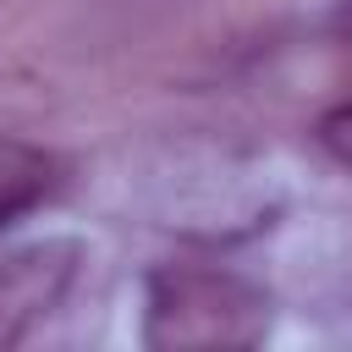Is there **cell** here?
Returning <instances> with one entry per match:
<instances>
[{"label": "cell", "mask_w": 352, "mask_h": 352, "mask_svg": "<svg viewBox=\"0 0 352 352\" xmlns=\"http://www.w3.org/2000/svg\"><path fill=\"white\" fill-rule=\"evenodd\" d=\"M50 187H55V154H44L22 138H0V226L38 209L50 198Z\"/></svg>", "instance_id": "3"}, {"label": "cell", "mask_w": 352, "mask_h": 352, "mask_svg": "<svg viewBox=\"0 0 352 352\" xmlns=\"http://www.w3.org/2000/svg\"><path fill=\"white\" fill-rule=\"evenodd\" d=\"M82 242L77 236H44L0 258V346H16L77 280Z\"/></svg>", "instance_id": "2"}, {"label": "cell", "mask_w": 352, "mask_h": 352, "mask_svg": "<svg viewBox=\"0 0 352 352\" xmlns=\"http://www.w3.org/2000/svg\"><path fill=\"white\" fill-rule=\"evenodd\" d=\"M270 336V292L236 270L160 264L143 280V341L154 352L258 346Z\"/></svg>", "instance_id": "1"}, {"label": "cell", "mask_w": 352, "mask_h": 352, "mask_svg": "<svg viewBox=\"0 0 352 352\" xmlns=\"http://www.w3.org/2000/svg\"><path fill=\"white\" fill-rule=\"evenodd\" d=\"M336 28H341V33H352V0H341V11H336Z\"/></svg>", "instance_id": "5"}, {"label": "cell", "mask_w": 352, "mask_h": 352, "mask_svg": "<svg viewBox=\"0 0 352 352\" xmlns=\"http://www.w3.org/2000/svg\"><path fill=\"white\" fill-rule=\"evenodd\" d=\"M314 138H319V148H324L336 165H346V170H352V99L330 104V110L314 121Z\"/></svg>", "instance_id": "4"}]
</instances>
